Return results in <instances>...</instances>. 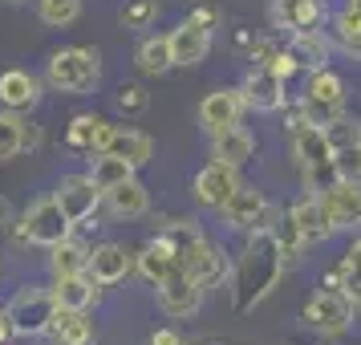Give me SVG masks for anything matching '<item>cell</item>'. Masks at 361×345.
Returning a JSON list of instances; mask_svg holds the SVG:
<instances>
[{
  "label": "cell",
  "mask_w": 361,
  "mask_h": 345,
  "mask_svg": "<svg viewBox=\"0 0 361 345\" xmlns=\"http://www.w3.org/2000/svg\"><path fill=\"white\" fill-rule=\"evenodd\" d=\"M284 264H288V256H284L280 240L272 236V228L252 231L244 256H240V268H235V289H240L235 293V305L240 309H252L256 301H264V296L276 289Z\"/></svg>",
  "instance_id": "1"
},
{
  "label": "cell",
  "mask_w": 361,
  "mask_h": 345,
  "mask_svg": "<svg viewBox=\"0 0 361 345\" xmlns=\"http://www.w3.org/2000/svg\"><path fill=\"white\" fill-rule=\"evenodd\" d=\"M284 134L293 138V155H296V163H300V171H305L309 183H317L321 171H333V155H337V150H333V143H329L325 126H317V122L305 114V106L288 110Z\"/></svg>",
  "instance_id": "2"
},
{
  "label": "cell",
  "mask_w": 361,
  "mask_h": 345,
  "mask_svg": "<svg viewBox=\"0 0 361 345\" xmlns=\"http://www.w3.org/2000/svg\"><path fill=\"white\" fill-rule=\"evenodd\" d=\"M45 82L57 94H90L102 82V57L98 49H85V45H69L57 49L45 61Z\"/></svg>",
  "instance_id": "3"
},
{
  "label": "cell",
  "mask_w": 361,
  "mask_h": 345,
  "mask_svg": "<svg viewBox=\"0 0 361 345\" xmlns=\"http://www.w3.org/2000/svg\"><path fill=\"white\" fill-rule=\"evenodd\" d=\"M353 313H357V301L333 280V284L317 289V293L305 301L300 321L309 329H317V333H325V337H337V333H345V329L353 325Z\"/></svg>",
  "instance_id": "4"
},
{
  "label": "cell",
  "mask_w": 361,
  "mask_h": 345,
  "mask_svg": "<svg viewBox=\"0 0 361 345\" xmlns=\"http://www.w3.org/2000/svg\"><path fill=\"white\" fill-rule=\"evenodd\" d=\"M66 236H73V224H69V215L61 212V203L57 195H45L29 203L17 219V240L20 244H37V248H53L61 244Z\"/></svg>",
  "instance_id": "5"
},
{
  "label": "cell",
  "mask_w": 361,
  "mask_h": 345,
  "mask_svg": "<svg viewBox=\"0 0 361 345\" xmlns=\"http://www.w3.org/2000/svg\"><path fill=\"white\" fill-rule=\"evenodd\" d=\"M8 317H13V329H17V337H41V333H49V321L53 313H57V301H53V289H20L8 305Z\"/></svg>",
  "instance_id": "6"
},
{
  "label": "cell",
  "mask_w": 361,
  "mask_h": 345,
  "mask_svg": "<svg viewBox=\"0 0 361 345\" xmlns=\"http://www.w3.org/2000/svg\"><path fill=\"white\" fill-rule=\"evenodd\" d=\"M179 264H183V272H191L203 289H215V284L228 280V256L203 231H195L187 244H179Z\"/></svg>",
  "instance_id": "7"
},
{
  "label": "cell",
  "mask_w": 361,
  "mask_h": 345,
  "mask_svg": "<svg viewBox=\"0 0 361 345\" xmlns=\"http://www.w3.org/2000/svg\"><path fill=\"white\" fill-rule=\"evenodd\" d=\"M305 114L317 122V126H329L333 118L345 114V82L333 73V69H317L309 78V90H305Z\"/></svg>",
  "instance_id": "8"
},
{
  "label": "cell",
  "mask_w": 361,
  "mask_h": 345,
  "mask_svg": "<svg viewBox=\"0 0 361 345\" xmlns=\"http://www.w3.org/2000/svg\"><path fill=\"white\" fill-rule=\"evenodd\" d=\"M94 155H118V159H126V163L138 171V167L150 163V155H154V138H150V134H142V131H134V126H114V122H102Z\"/></svg>",
  "instance_id": "9"
},
{
  "label": "cell",
  "mask_w": 361,
  "mask_h": 345,
  "mask_svg": "<svg viewBox=\"0 0 361 345\" xmlns=\"http://www.w3.org/2000/svg\"><path fill=\"white\" fill-rule=\"evenodd\" d=\"M219 215H224V224L231 231H260V228H272V219H276V212L268 207L264 191H256V187H240L219 207Z\"/></svg>",
  "instance_id": "10"
},
{
  "label": "cell",
  "mask_w": 361,
  "mask_h": 345,
  "mask_svg": "<svg viewBox=\"0 0 361 345\" xmlns=\"http://www.w3.org/2000/svg\"><path fill=\"white\" fill-rule=\"evenodd\" d=\"M240 187H244V183H240V167H228V163H219V159H212V163L195 175V183H191L195 203L199 207H212V212H219Z\"/></svg>",
  "instance_id": "11"
},
{
  "label": "cell",
  "mask_w": 361,
  "mask_h": 345,
  "mask_svg": "<svg viewBox=\"0 0 361 345\" xmlns=\"http://www.w3.org/2000/svg\"><path fill=\"white\" fill-rule=\"evenodd\" d=\"M288 219L296 224V231L305 236V244H325V240H333L337 236V219H333V212L325 207V199H321V191H309V195H300L293 203V212H288Z\"/></svg>",
  "instance_id": "12"
},
{
  "label": "cell",
  "mask_w": 361,
  "mask_h": 345,
  "mask_svg": "<svg viewBox=\"0 0 361 345\" xmlns=\"http://www.w3.org/2000/svg\"><path fill=\"white\" fill-rule=\"evenodd\" d=\"M284 85H288V78H280L272 66H252L244 78V102L247 110H260V114H272V110H284V102H288V94H284Z\"/></svg>",
  "instance_id": "13"
},
{
  "label": "cell",
  "mask_w": 361,
  "mask_h": 345,
  "mask_svg": "<svg viewBox=\"0 0 361 345\" xmlns=\"http://www.w3.org/2000/svg\"><path fill=\"white\" fill-rule=\"evenodd\" d=\"M53 195L61 203V212L69 215V224H85L102 207V187L94 183V175H66Z\"/></svg>",
  "instance_id": "14"
},
{
  "label": "cell",
  "mask_w": 361,
  "mask_h": 345,
  "mask_svg": "<svg viewBox=\"0 0 361 345\" xmlns=\"http://www.w3.org/2000/svg\"><path fill=\"white\" fill-rule=\"evenodd\" d=\"M154 293H159V309H163L166 317H191V313H199L207 289H203L191 272L179 268V272H171L163 284H154Z\"/></svg>",
  "instance_id": "15"
},
{
  "label": "cell",
  "mask_w": 361,
  "mask_h": 345,
  "mask_svg": "<svg viewBox=\"0 0 361 345\" xmlns=\"http://www.w3.org/2000/svg\"><path fill=\"white\" fill-rule=\"evenodd\" d=\"M179 268H183L179 248H175V240H166L163 231L134 252V272L142 280H150V284H163V280L171 277V272H179Z\"/></svg>",
  "instance_id": "16"
},
{
  "label": "cell",
  "mask_w": 361,
  "mask_h": 345,
  "mask_svg": "<svg viewBox=\"0 0 361 345\" xmlns=\"http://www.w3.org/2000/svg\"><path fill=\"white\" fill-rule=\"evenodd\" d=\"M171 53H175V66L191 69L199 66L207 53H212V25H203L199 17H187L179 29H171Z\"/></svg>",
  "instance_id": "17"
},
{
  "label": "cell",
  "mask_w": 361,
  "mask_h": 345,
  "mask_svg": "<svg viewBox=\"0 0 361 345\" xmlns=\"http://www.w3.org/2000/svg\"><path fill=\"white\" fill-rule=\"evenodd\" d=\"M247 102H244V90H212L207 98L199 102V122L203 131H224V126H240Z\"/></svg>",
  "instance_id": "18"
},
{
  "label": "cell",
  "mask_w": 361,
  "mask_h": 345,
  "mask_svg": "<svg viewBox=\"0 0 361 345\" xmlns=\"http://www.w3.org/2000/svg\"><path fill=\"white\" fill-rule=\"evenodd\" d=\"M321 199H325V207L333 212L341 231H361V183L333 179L321 187Z\"/></svg>",
  "instance_id": "19"
},
{
  "label": "cell",
  "mask_w": 361,
  "mask_h": 345,
  "mask_svg": "<svg viewBox=\"0 0 361 345\" xmlns=\"http://www.w3.org/2000/svg\"><path fill=\"white\" fill-rule=\"evenodd\" d=\"M272 20L276 29L296 33H317L325 25V0H272Z\"/></svg>",
  "instance_id": "20"
},
{
  "label": "cell",
  "mask_w": 361,
  "mask_h": 345,
  "mask_svg": "<svg viewBox=\"0 0 361 345\" xmlns=\"http://www.w3.org/2000/svg\"><path fill=\"white\" fill-rule=\"evenodd\" d=\"M37 102H41V82H37L29 69H4L0 73V106L4 110H33Z\"/></svg>",
  "instance_id": "21"
},
{
  "label": "cell",
  "mask_w": 361,
  "mask_h": 345,
  "mask_svg": "<svg viewBox=\"0 0 361 345\" xmlns=\"http://www.w3.org/2000/svg\"><path fill=\"white\" fill-rule=\"evenodd\" d=\"M134 272V252H126L122 244H98L94 248V256H90V277L98 280V284H118V280H126Z\"/></svg>",
  "instance_id": "22"
},
{
  "label": "cell",
  "mask_w": 361,
  "mask_h": 345,
  "mask_svg": "<svg viewBox=\"0 0 361 345\" xmlns=\"http://www.w3.org/2000/svg\"><path fill=\"white\" fill-rule=\"evenodd\" d=\"M102 207L114 215V219H138V215L150 212V195H147V187L130 175L126 183H118V187H110L102 195Z\"/></svg>",
  "instance_id": "23"
},
{
  "label": "cell",
  "mask_w": 361,
  "mask_h": 345,
  "mask_svg": "<svg viewBox=\"0 0 361 345\" xmlns=\"http://www.w3.org/2000/svg\"><path fill=\"white\" fill-rule=\"evenodd\" d=\"M252 155H256V138L244 126H224V131L212 134V159H219V163L244 167Z\"/></svg>",
  "instance_id": "24"
},
{
  "label": "cell",
  "mask_w": 361,
  "mask_h": 345,
  "mask_svg": "<svg viewBox=\"0 0 361 345\" xmlns=\"http://www.w3.org/2000/svg\"><path fill=\"white\" fill-rule=\"evenodd\" d=\"M90 256H94V248L78 240V236H66L61 244L49 248V272L53 280L57 277H78V272H90Z\"/></svg>",
  "instance_id": "25"
},
{
  "label": "cell",
  "mask_w": 361,
  "mask_h": 345,
  "mask_svg": "<svg viewBox=\"0 0 361 345\" xmlns=\"http://www.w3.org/2000/svg\"><path fill=\"white\" fill-rule=\"evenodd\" d=\"M102 284L90 272H78V277H57L53 280V301L57 309H90L98 301Z\"/></svg>",
  "instance_id": "26"
},
{
  "label": "cell",
  "mask_w": 361,
  "mask_h": 345,
  "mask_svg": "<svg viewBox=\"0 0 361 345\" xmlns=\"http://www.w3.org/2000/svg\"><path fill=\"white\" fill-rule=\"evenodd\" d=\"M49 337L57 345H94V321L85 309H57L49 321Z\"/></svg>",
  "instance_id": "27"
},
{
  "label": "cell",
  "mask_w": 361,
  "mask_h": 345,
  "mask_svg": "<svg viewBox=\"0 0 361 345\" xmlns=\"http://www.w3.org/2000/svg\"><path fill=\"white\" fill-rule=\"evenodd\" d=\"M333 37L349 57L361 61V0H345L341 13L333 17Z\"/></svg>",
  "instance_id": "28"
},
{
  "label": "cell",
  "mask_w": 361,
  "mask_h": 345,
  "mask_svg": "<svg viewBox=\"0 0 361 345\" xmlns=\"http://www.w3.org/2000/svg\"><path fill=\"white\" fill-rule=\"evenodd\" d=\"M134 66L142 69L147 78H159L166 69H175V53H171V37H147L138 53H134Z\"/></svg>",
  "instance_id": "29"
},
{
  "label": "cell",
  "mask_w": 361,
  "mask_h": 345,
  "mask_svg": "<svg viewBox=\"0 0 361 345\" xmlns=\"http://www.w3.org/2000/svg\"><path fill=\"white\" fill-rule=\"evenodd\" d=\"M288 49H293V57L300 61V69H309V73L329 66V37L321 33V29H317V33H296L293 41H288Z\"/></svg>",
  "instance_id": "30"
},
{
  "label": "cell",
  "mask_w": 361,
  "mask_h": 345,
  "mask_svg": "<svg viewBox=\"0 0 361 345\" xmlns=\"http://www.w3.org/2000/svg\"><path fill=\"white\" fill-rule=\"evenodd\" d=\"M98 131H102V118H94V114H73V118H69V131H66V147L94 155V147H98Z\"/></svg>",
  "instance_id": "31"
},
{
  "label": "cell",
  "mask_w": 361,
  "mask_h": 345,
  "mask_svg": "<svg viewBox=\"0 0 361 345\" xmlns=\"http://www.w3.org/2000/svg\"><path fill=\"white\" fill-rule=\"evenodd\" d=\"M94 183L102 187V195L110 191V187H118V183H126L134 175V167L126 163V159H118V155H94Z\"/></svg>",
  "instance_id": "32"
},
{
  "label": "cell",
  "mask_w": 361,
  "mask_h": 345,
  "mask_svg": "<svg viewBox=\"0 0 361 345\" xmlns=\"http://www.w3.org/2000/svg\"><path fill=\"white\" fill-rule=\"evenodd\" d=\"M20 150H25V118L17 110H4L0 114V163L17 159Z\"/></svg>",
  "instance_id": "33"
},
{
  "label": "cell",
  "mask_w": 361,
  "mask_h": 345,
  "mask_svg": "<svg viewBox=\"0 0 361 345\" xmlns=\"http://www.w3.org/2000/svg\"><path fill=\"white\" fill-rule=\"evenodd\" d=\"M333 280H337L345 293H349V296H353V301L361 305V236L353 240V248H349V252L341 256V264H337Z\"/></svg>",
  "instance_id": "34"
},
{
  "label": "cell",
  "mask_w": 361,
  "mask_h": 345,
  "mask_svg": "<svg viewBox=\"0 0 361 345\" xmlns=\"http://www.w3.org/2000/svg\"><path fill=\"white\" fill-rule=\"evenodd\" d=\"M37 17L53 29H66L82 17V0H37Z\"/></svg>",
  "instance_id": "35"
},
{
  "label": "cell",
  "mask_w": 361,
  "mask_h": 345,
  "mask_svg": "<svg viewBox=\"0 0 361 345\" xmlns=\"http://www.w3.org/2000/svg\"><path fill=\"white\" fill-rule=\"evenodd\" d=\"M325 134H329V143H333V150H345V147H357L361 143V122L357 118H333L325 126Z\"/></svg>",
  "instance_id": "36"
},
{
  "label": "cell",
  "mask_w": 361,
  "mask_h": 345,
  "mask_svg": "<svg viewBox=\"0 0 361 345\" xmlns=\"http://www.w3.org/2000/svg\"><path fill=\"white\" fill-rule=\"evenodd\" d=\"M333 179H349L361 183V143L357 147H345L333 155Z\"/></svg>",
  "instance_id": "37"
},
{
  "label": "cell",
  "mask_w": 361,
  "mask_h": 345,
  "mask_svg": "<svg viewBox=\"0 0 361 345\" xmlns=\"http://www.w3.org/2000/svg\"><path fill=\"white\" fill-rule=\"evenodd\" d=\"M154 17H159V0H130L122 8V25L126 29H150Z\"/></svg>",
  "instance_id": "38"
},
{
  "label": "cell",
  "mask_w": 361,
  "mask_h": 345,
  "mask_svg": "<svg viewBox=\"0 0 361 345\" xmlns=\"http://www.w3.org/2000/svg\"><path fill=\"white\" fill-rule=\"evenodd\" d=\"M118 110L122 114H142L147 110V90L142 85H122L118 90Z\"/></svg>",
  "instance_id": "39"
},
{
  "label": "cell",
  "mask_w": 361,
  "mask_h": 345,
  "mask_svg": "<svg viewBox=\"0 0 361 345\" xmlns=\"http://www.w3.org/2000/svg\"><path fill=\"white\" fill-rule=\"evenodd\" d=\"M268 66L276 69L280 78H293L296 69H300V61H296V57H293V49H288V45H280V53H276V57H272V61H268Z\"/></svg>",
  "instance_id": "40"
},
{
  "label": "cell",
  "mask_w": 361,
  "mask_h": 345,
  "mask_svg": "<svg viewBox=\"0 0 361 345\" xmlns=\"http://www.w3.org/2000/svg\"><path fill=\"white\" fill-rule=\"evenodd\" d=\"M147 345H187V341H183V333H179V329H154Z\"/></svg>",
  "instance_id": "41"
},
{
  "label": "cell",
  "mask_w": 361,
  "mask_h": 345,
  "mask_svg": "<svg viewBox=\"0 0 361 345\" xmlns=\"http://www.w3.org/2000/svg\"><path fill=\"white\" fill-rule=\"evenodd\" d=\"M13 337H17L13 317H8V309H0V345H13Z\"/></svg>",
  "instance_id": "42"
},
{
  "label": "cell",
  "mask_w": 361,
  "mask_h": 345,
  "mask_svg": "<svg viewBox=\"0 0 361 345\" xmlns=\"http://www.w3.org/2000/svg\"><path fill=\"white\" fill-rule=\"evenodd\" d=\"M37 147H41V126L25 122V150H37Z\"/></svg>",
  "instance_id": "43"
},
{
  "label": "cell",
  "mask_w": 361,
  "mask_h": 345,
  "mask_svg": "<svg viewBox=\"0 0 361 345\" xmlns=\"http://www.w3.org/2000/svg\"><path fill=\"white\" fill-rule=\"evenodd\" d=\"M13 224V207H8V199H0V228H8Z\"/></svg>",
  "instance_id": "44"
},
{
  "label": "cell",
  "mask_w": 361,
  "mask_h": 345,
  "mask_svg": "<svg viewBox=\"0 0 361 345\" xmlns=\"http://www.w3.org/2000/svg\"><path fill=\"white\" fill-rule=\"evenodd\" d=\"M20 345H37V341H33V337H25V341H20Z\"/></svg>",
  "instance_id": "45"
},
{
  "label": "cell",
  "mask_w": 361,
  "mask_h": 345,
  "mask_svg": "<svg viewBox=\"0 0 361 345\" xmlns=\"http://www.w3.org/2000/svg\"><path fill=\"white\" fill-rule=\"evenodd\" d=\"M8 4H25V0H8Z\"/></svg>",
  "instance_id": "46"
}]
</instances>
